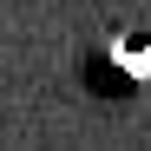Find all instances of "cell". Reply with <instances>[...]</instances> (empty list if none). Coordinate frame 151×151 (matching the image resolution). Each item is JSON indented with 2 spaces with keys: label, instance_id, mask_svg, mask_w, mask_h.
<instances>
[{
  "label": "cell",
  "instance_id": "cell-1",
  "mask_svg": "<svg viewBox=\"0 0 151 151\" xmlns=\"http://www.w3.org/2000/svg\"><path fill=\"white\" fill-rule=\"evenodd\" d=\"M79 79H86L92 99H138L151 86V33L145 27H118L105 40H92Z\"/></svg>",
  "mask_w": 151,
  "mask_h": 151
}]
</instances>
